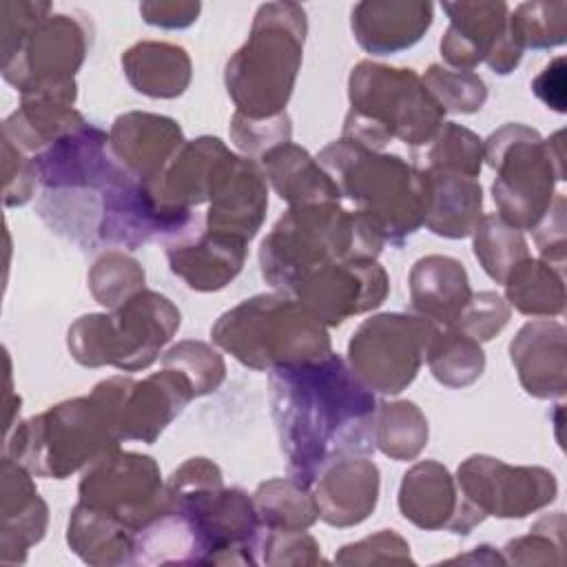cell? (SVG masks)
I'll return each mask as SVG.
<instances>
[{"mask_svg": "<svg viewBox=\"0 0 567 567\" xmlns=\"http://www.w3.org/2000/svg\"><path fill=\"white\" fill-rule=\"evenodd\" d=\"M91 44L84 18L49 13L20 40L2 47L4 80L27 95H53L75 104V73Z\"/></svg>", "mask_w": 567, "mask_h": 567, "instance_id": "8fae6325", "label": "cell"}, {"mask_svg": "<svg viewBox=\"0 0 567 567\" xmlns=\"http://www.w3.org/2000/svg\"><path fill=\"white\" fill-rule=\"evenodd\" d=\"M509 321V303L492 290L472 292V299L463 308L461 317L452 326L454 330L476 339L478 343L494 339Z\"/></svg>", "mask_w": 567, "mask_h": 567, "instance_id": "f6af8a7d", "label": "cell"}, {"mask_svg": "<svg viewBox=\"0 0 567 567\" xmlns=\"http://www.w3.org/2000/svg\"><path fill=\"white\" fill-rule=\"evenodd\" d=\"M264 529H308L319 518L312 492L292 478H270L252 494Z\"/></svg>", "mask_w": 567, "mask_h": 567, "instance_id": "e575fe53", "label": "cell"}, {"mask_svg": "<svg viewBox=\"0 0 567 567\" xmlns=\"http://www.w3.org/2000/svg\"><path fill=\"white\" fill-rule=\"evenodd\" d=\"M423 175L427 184L423 226L450 239L472 235L483 217V188L478 179L445 171H423Z\"/></svg>", "mask_w": 567, "mask_h": 567, "instance_id": "f1b7e54d", "label": "cell"}, {"mask_svg": "<svg viewBox=\"0 0 567 567\" xmlns=\"http://www.w3.org/2000/svg\"><path fill=\"white\" fill-rule=\"evenodd\" d=\"M237 159L239 155L230 153L219 137L202 135L186 142L148 188L162 206L193 210L215 197Z\"/></svg>", "mask_w": 567, "mask_h": 567, "instance_id": "d6986e66", "label": "cell"}, {"mask_svg": "<svg viewBox=\"0 0 567 567\" xmlns=\"http://www.w3.org/2000/svg\"><path fill=\"white\" fill-rule=\"evenodd\" d=\"M312 487L319 518L332 527H352L374 512L381 476L368 456H343L326 465Z\"/></svg>", "mask_w": 567, "mask_h": 567, "instance_id": "7402d4cb", "label": "cell"}, {"mask_svg": "<svg viewBox=\"0 0 567 567\" xmlns=\"http://www.w3.org/2000/svg\"><path fill=\"white\" fill-rule=\"evenodd\" d=\"M184 144L182 126L173 117L144 111L117 115L109 133L115 162L146 186L159 179Z\"/></svg>", "mask_w": 567, "mask_h": 567, "instance_id": "ffe728a7", "label": "cell"}, {"mask_svg": "<svg viewBox=\"0 0 567 567\" xmlns=\"http://www.w3.org/2000/svg\"><path fill=\"white\" fill-rule=\"evenodd\" d=\"M182 323L177 306L155 292L140 290L120 308L75 319L66 332L71 357L84 368L113 365L124 372L148 368Z\"/></svg>", "mask_w": 567, "mask_h": 567, "instance_id": "30bf717a", "label": "cell"}, {"mask_svg": "<svg viewBox=\"0 0 567 567\" xmlns=\"http://www.w3.org/2000/svg\"><path fill=\"white\" fill-rule=\"evenodd\" d=\"M534 241L540 259L565 268V197L556 193L547 215L534 228Z\"/></svg>", "mask_w": 567, "mask_h": 567, "instance_id": "681fc988", "label": "cell"}, {"mask_svg": "<svg viewBox=\"0 0 567 567\" xmlns=\"http://www.w3.org/2000/svg\"><path fill=\"white\" fill-rule=\"evenodd\" d=\"M414 166L478 177L483 168V140L456 122H443L439 133L414 153Z\"/></svg>", "mask_w": 567, "mask_h": 567, "instance_id": "d590c367", "label": "cell"}, {"mask_svg": "<svg viewBox=\"0 0 567 567\" xmlns=\"http://www.w3.org/2000/svg\"><path fill=\"white\" fill-rule=\"evenodd\" d=\"M306 33L308 20L301 4L268 2L257 9L248 40L233 53L224 71L237 113L255 120L286 113Z\"/></svg>", "mask_w": 567, "mask_h": 567, "instance_id": "277c9868", "label": "cell"}, {"mask_svg": "<svg viewBox=\"0 0 567 567\" xmlns=\"http://www.w3.org/2000/svg\"><path fill=\"white\" fill-rule=\"evenodd\" d=\"M210 337L241 365L259 372L332 352L326 326L281 290L255 295L226 310L213 323Z\"/></svg>", "mask_w": 567, "mask_h": 567, "instance_id": "8992f818", "label": "cell"}, {"mask_svg": "<svg viewBox=\"0 0 567 567\" xmlns=\"http://www.w3.org/2000/svg\"><path fill=\"white\" fill-rule=\"evenodd\" d=\"M2 563H24L31 545L40 543L47 523L49 509L40 498L31 472L13 461L2 456Z\"/></svg>", "mask_w": 567, "mask_h": 567, "instance_id": "d4e9b609", "label": "cell"}, {"mask_svg": "<svg viewBox=\"0 0 567 567\" xmlns=\"http://www.w3.org/2000/svg\"><path fill=\"white\" fill-rule=\"evenodd\" d=\"M483 159L496 171V215L518 230H534L565 179L563 131L545 140L532 126L505 124L483 142Z\"/></svg>", "mask_w": 567, "mask_h": 567, "instance_id": "9c48e42d", "label": "cell"}, {"mask_svg": "<svg viewBox=\"0 0 567 567\" xmlns=\"http://www.w3.org/2000/svg\"><path fill=\"white\" fill-rule=\"evenodd\" d=\"M109 403L91 390L13 423L7 430L4 456L42 478H66L120 447Z\"/></svg>", "mask_w": 567, "mask_h": 567, "instance_id": "52a82bcc", "label": "cell"}, {"mask_svg": "<svg viewBox=\"0 0 567 567\" xmlns=\"http://www.w3.org/2000/svg\"><path fill=\"white\" fill-rule=\"evenodd\" d=\"M385 239L377 224L339 202L290 206L259 246L261 277L292 292L315 270L348 259H377Z\"/></svg>", "mask_w": 567, "mask_h": 567, "instance_id": "7a4b0ae2", "label": "cell"}, {"mask_svg": "<svg viewBox=\"0 0 567 567\" xmlns=\"http://www.w3.org/2000/svg\"><path fill=\"white\" fill-rule=\"evenodd\" d=\"M202 11L199 2H142L140 13L144 22L162 29H186Z\"/></svg>", "mask_w": 567, "mask_h": 567, "instance_id": "f907efd6", "label": "cell"}, {"mask_svg": "<svg viewBox=\"0 0 567 567\" xmlns=\"http://www.w3.org/2000/svg\"><path fill=\"white\" fill-rule=\"evenodd\" d=\"M534 95L549 109L565 113V58H554L532 82Z\"/></svg>", "mask_w": 567, "mask_h": 567, "instance_id": "816d5d0a", "label": "cell"}, {"mask_svg": "<svg viewBox=\"0 0 567 567\" xmlns=\"http://www.w3.org/2000/svg\"><path fill=\"white\" fill-rule=\"evenodd\" d=\"M290 135L292 126L286 113L266 120H255L235 111L230 120V140L250 159H259L266 151L290 142Z\"/></svg>", "mask_w": 567, "mask_h": 567, "instance_id": "ee69618b", "label": "cell"}, {"mask_svg": "<svg viewBox=\"0 0 567 567\" xmlns=\"http://www.w3.org/2000/svg\"><path fill=\"white\" fill-rule=\"evenodd\" d=\"M410 301L419 317L452 328L472 299L465 266L447 255L421 257L410 270Z\"/></svg>", "mask_w": 567, "mask_h": 567, "instance_id": "4316f807", "label": "cell"}, {"mask_svg": "<svg viewBox=\"0 0 567 567\" xmlns=\"http://www.w3.org/2000/svg\"><path fill=\"white\" fill-rule=\"evenodd\" d=\"M144 279L146 275L137 259L111 248L93 261L89 270V290L100 306L115 310L144 290Z\"/></svg>", "mask_w": 567, "mask_h": 567, "instance_id": "ab89813d", "label": "cell"}, {"mask_svg": "<svg viewBox=\"0 0 567 567\" xmlns=\"http://www.w3.org/2000/svg\"><path fill=\"white\" fill-rule=\"evenodd\" d=\"M474 235V255L483 270L496 281L505 284L507 277L529 259V246L523 237V230L514 228L498 215H483Z\"/></svg>", "mask_w": 567, "mask_h": 567, "instance_id": "8d00e7d4", "label": "cell"}, {"mask_svg": "<svg viewBox=\"0 0 567 567\" xmlns=\"http://www.w3.org/2000/svg\"><path fill=\"white\" fill-rule=\"evenodd\" d=\"M390 292V279L377 259L328 264L308 275L290 295L326 328L379 308Z\"/></svg>", "mask_w": 567, "mask_h": 567, "instance_id": "e0dca14e", "label": "cell"}, {"mask_svg": "<svg viewBox=\"0 0 567 567\" xmlns=\"http://www.w3.org/2000/svg\"><path fill=\"white\" fill-rule=\"evenodd\" d=\"M450 24L441 38V55L452 69L472 71L485 62L494 73H512L523 51L509 35L505 2H443Z\"/></svg>", "mask_w": 567, "mask_h": 567, "instance_id": "2e32d148", "label": "cell"}, {"mask_svg": "<svg viewBox=\"0 0 567 567\" xmlns=\"http://www.w3.org/2000/svg\"><path fill=\"white\" fill-rule=\"evenodd\" d=\"M84 122L82 113L62 97L27 95L2 122V137L31 157Z\"/></svg>", "mask_w": 567, "mask_h": 567, "instance_id": "4dcf8cb0", "label": "cell"}, {"mask_svg": "<svg viewBox=\"0 0 567 567\" xmlns=\"http://www.w3.org/2000/svg\"><path fill=\"white\" fill-rule=\"evenodd\" d=\"M69 547L89 565L135 563V532L117 518L78 503L66 527Z\"/></svg>", "mask_w": 567, "mask_h": 567, "instance_id": "1f68e13d", "label": "cell"}, {"mask_svg": "<svg viewBox=\"0 0 567 567\" xmlns=\"http://www.w3.org/2000/svg\"><path fill=\"white\" fill-rule=\"evenodd\" d=\"M122 69L137 93L162 100L182 95L193 78V64L186 49L155 40L128 47L122 53Z\"/></svg>", "mask_w": 567, "mask_h": 567, "instance_id": "f546056e", "label": "cell"}, {"mask_svg": "<svg viewBox=\"0 0 567 567\" xmlns=\"http://www.w3.org/2000/svg\"><path fill=\"white\" fill-rule=\"evenodd\" d=\"M374 443L394 461H412L427 445V419L412 401H383L377 405Z\"/></svg>", "mask_w": 567, "mask_h": 567, "instance_id": "836d02e7", "label": "cell"}, {"mask_svg": "<svg viewBox=\"0 0 567 567\" xmlns=\"http://www.w3.org/2000/svg\"><path fill=\"white\" fill-rule=\"evenodd\" d=\"M168 501L179 507L195 525L206 565H255L264 527L252 498L237 489L224 487L221 470L195 456L184 461L166 481Z\"/></svg>", "mask_w": 567, "mask_h": 567, "instance_id": "ba28073f", "label": "cell"}, {"mask_svg": "<svg viewBox=\"0 0 567 567\" xmlns=\"http://www.w3.org/2000/svg\"><path fill=\"white\" fill-rule=\"evenodd\" d=\"M339 565H374V563H412L410 545L392 529H381L359 543L343 545L334 556Z\"/></svg>", "mask_w": 567, "mask_h": 567, "instance_id": "7dc6e473", "label": "cell"}, {"mask_svg": "<svg viewBox=\"0 0 567 567\" xmlns=\"http://www.w3.org/2000/svg\"><path fill=\"white\" fill-rule=\"evenodd\" d=\"M505 563L514 565H560L565 560V516L556 512L543 516L527 536L509 540Z\"/></svg>", "mask_w": 567, "mask_h": 567, "instance_id": "7bdbcfd3", "label": "cell"}, {"mask_svg": "<svg viewBox=\"0 0 567 567\" xmlns=\"http://www.w3.org/2000/svg\"><path fill=\"white\" fill-rule=\"evenodd\" d=\"M434 4L419 0H365L352 7V33L372 55L414 47L432 27Z\"/></svg>", "mask_w": 567, "mask_h": 567, "instance_id": "cb8c5ba5", "label": "cell"}, {"mask_svg": "<svg viewBox=\"0 0 567 567\" xmlns=\"http://www.w3.org/2000/svg\"><path fill=\"white\" fill-rule=\"evenodd\" d=\"M567 330L558 321H527L509 343V359L527 394L556 399L567 390Z\"/></svg>", "mask_w": 567, "mask_h": 567, "instance_id": "603a6c76", "label": "cell"}, {"mask_svg": "<svg viewBox=\"0 0 567 567\" xmlns=\"http://www.w3.org/2000/svg\"><path fill=\"white\" fill-rule=\"evenodd\" d=\"M2 171H4V204L22 206L33 197L35 173L31 157L16 148L9 140L2 137Z\"/></svg>", "mask_w": 567, "mask_h": 567, "instance_id": "c3c4849f", "label": "cell"}, {"mask_svg": "<svg viewBox=\"0 0 567 567\" xmlns=\"http://www.w3.org/2000/svg\"><path fill=\"white\" fill-rule=\"evenodd\" d=\"M259 563L266 565H317L323 563L319 543L306 529H264Z\"/></svg>", "mask_w": 567, "mask_h": 567, "instance_id": "bcb514c9", "label": "cell"}, {"mask_svg": "<svg viewBox=\"0 0 567 567\" xmlns=\"http://www.w3.org/2000/svg\"><path fill=\"white\" fill-rule=\"evenodd\" d=\"M162 368L179 370L193 383L195 396L215 392L226 379V363L221 354L204 341H179L162 357Z\"/></svg>", "mask_w": 567, "mask_h": 567, "instance_id": "b9f144b4", "label": "cell"}, {"mask_svg": "<svg viewBox=\"0 0 567 567\" xmlns=\"http://www.w3.org/2000/svg\"><path fill=\"white\" fill-rule=\"evenodd\" d=\"M565 268L545 259H525L503 284L505 299L520 315L549 319L565 310Z\"/></svg>", "mask_w": 567, "mask_h": 567, "instance_id": "d6a6232c", "label": "cell"}, {"mask_svg": "<svg viewBox=\"0 0 567 567\" xmlns=\"http://www.w3.org/2000/svg\"><path fill=\"white\" fill-rule=\"evenodd\" d=\"M348 97L341 137L372 151H381L392 137L421 148L443 126L445 111L414 69L363 60L350 71Z\"/></svg>", "mask_w": 567, "mask_h": 567, "instance_id": "5b68a950", "label": "cell"}, {"mask_svg": "<svg viewBox=\"0 0 567 567\" xmlns=\"http://www.w3.org/2000/svg\"><path fill=\"white\" fill-rule=\"evenodd\" d=\"M317 162L359 213L370 217L385 244L403 246L425 221L427 184L421 168L399 155L372 151L354 140L330 142Z\"/></svg>", "mask_w": 567, "mask_h": 567, "instance_id": "3957f363", "label": "cell"}, {"mask_svg": "<svg viewBox=\"0 0 567 567\" xmlns=\"http://www.w3.org/2000/svg\"><path fill=\"white\" fill-rule=\"evenodd\" d=\"M509 35L520 51L554 49L567 38V2H523L509 13Z\"/></svg>", "mask_w": 567, "mask_h": 567, "instance_id": "f35d334b", "label": "cell"}, {"mask_svg": "<svg viewBox=\"0 0 567 567\" xmlns=\"http://www.w3.org/2000/svg\"><path fill=\"white\" fill-rule=\"evenodd\" d=\"M399 509L412 525L434 532L470 534L485 516L463 498L456 478L436 461L414 463L399 487Z\"/></svg>", "mask_w": 567, "mask_h": 567, "instance_id": "ac0fdd59", "label": "cell"}, {"mask_svg": "<svg viewBox=\"0 0 567 567\" xmlns=\"http://www.w3.org/2000/svg\"><path fill=\"white\" fill-rule=\"evenodd\" d=\"M80 503L140 532L166 507V483L153 456L120 447L91 463L78 485Z\"/></svg>", "mask_w": 567, "mask_h": 567, "instance_id": "4fadbf2b", "label": "cell"}, {"mask_svg": "<svg viewBox=\"0 0 567 567\" xmlns=\"http://www.w3.org/2000/svg\"><path fill=\"white\" fill-rule=\"evenodd\" d=\"M248 241L217 230H190L166 244L171 272L190 290L213 292L226 288L244 268Z\"/></svg>", "mask_w": 567, "mask_h": 567, "instance_id": "44dd1931", "label": "cell"}, {"mask_svg": "<svg viewBox=\"0 0 567 567\" xmlns=\"http://www.w3.org/2000/svg\"><path fill=\"white\" fill-rule=\"evenodd\" d=\"M266 208L268 188L261 166L250 157H239L221 188L208 202L204 228L250 241L266 219Z\"/></svg>", "mask_w": 567, "mask_h": 567, "instance_id": "484cf974", "label": "cell"}, {"mask_svg": "<svg viewBox=\"0 0 567 567\" xmlns=\"http://www.w3.org/2000/svg\"><path fill=\"white\" fill-rule=\"evenodd\" d=\"M259 166L288 208L341 199L337 184L323 171L317 157L292 142L266 151L259 157Z\"/></svg>", "mask_w": 567, "mask_h": 567, "instance_id": "83f0119b", "label": "cell"}, {"mask_svg": "<svg viewBox=\"0 0 567 567\" xmlns=\"http://www.w3.org/2000/svg\"><path fill=\"white\" fill-rule=\"evenodd\" d=\"M421 80L445 113H476L487 100V86L474 71L430 64Z\"/></svg>", "mask_w": 567, "mask_h": 567, "instance_id": "60d3db41", "label": "cell"}, {"mask_svg": "<svg viewBox=\"0 0 567 567\" xmlns=\"http://www.w3.org/2000/svg\"><path fill=\"white\" fill-rule=\"evenodd\" d=\"M111 408L120 441L155 443L164 427L195 399L193 383L173 368L146 379L111 377L93 388Z\"/></svg>", "mask_w": 567, "mask_h": 567, "instance_id": "5bb4252c", "label": "cell"}, {"mask_svg": "<svg viewBox=\"0 0 567 567\" xmlns=\"http://www.w3.org/2000/svg\"><path fill=\"white\" fill-rule=\"evenodd\" d=\"M436 332L439 326L419 315H374L354 330L348 365L368 390L399 394L416 379Z\"/></svg>", "mask_w": 567, "mask_h": 567, "instance_id": "7c38bea8", "label": "cell"}, {"mask_svg": "<svg viewBox=\"0 0 567 567\" xmlns=\"http://www.w3.org/2000/svg\"><path fill=\"white\" fill-rule=\"evenodd\" d=\"M425 361L432 377L445 388H465L485 370V352L481 343L454 328L436 332L427 348Z\"/></svg>", "mask_w": 567, "mask_h": 567, "instance_id": "74e56055", "label": "cell"}, {"mask_svg": "<svg viewBox=\"0 0 567 567\" xmlns=\"http://www.w3.org/2000/svg\"><path fill=\"white\" fill-rule=\"evenodd\" d=\"M268 403L288 478L301 487L332 461L377 450L374 392L334 352L270 370Z\"/></svg>", "mask_w": 567, "mask_h": 567, "instance_id": "6da1fadb", "label": "cell"}, {"mask_svg": "<svg viewBox=\"0 0 567 567\" xmlns=\"http://www.w3.org/2000/svg\"><path fill=\"white\" fill-rule=\"evenodd\" d=\"M456 485L485 518H523L556 498V476L536 465H507L501 458L474 454L456 470Z\"/></svg>", "mask_w": 567, "mask_h": 567, "instance_id": "9a60e30c", "label": "cell"}]
</instances>
